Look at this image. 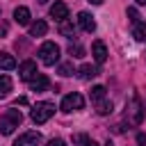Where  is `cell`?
Masks as SVG:
<instances>
[{
  "instance_id": "28",
  "label": "cell",
  "mask_w": 146,
  "mask_h": 146,
  "mask_svg": "<svg viewBox=\"0 0 146 146\" xmlns=\"http://www.w3.org/2000/svg\"><path fill=\"white\" fill-rule=\"evenodd\" d=\"M137 5H146V0H137Z\"/></svg>"
},
{
  "instance_id": "9",
  "label": "cell",
  "mask_w": 146,
  "mask_h": 146,
  "mask_svg": "<svg viewBox=\"0 0 146 146\" xmlns=\"http://www.w3.org/2000/svg\"><path fill=\"white\" fill-rule=\"evenodd\" d=\"M78 25H80L84 32H94V30H96V21H94V16H91L89 11H80V14H78Z\"/></svg>"
},
{
  "instance_id": "4",
  "label": "cell",
  "mask_w": 146,
  "mask_h": 146,
  "mask_svg": "<svg viewBox=\"0 0 146 146\" xmlns=\"http://www.w3.org/2000/svg\"><path fill=\"white\" fill-rule=\"evenodd\" d=\"M125 121L130 125H139L144 121V107L139 103V98H132L128 105H125Z\"/></svg>"
},
{
  "instance_id": "20",
  "label": "cell",
  "mask_w": 146,
  "mask_h": 146,
  "mask_svg": "<svg viewBox=\"0 0 146 146\" xmlns=\"http://www.w3.org/2000/svg\"><path fill=\"white\" fill-rule=\"evenodd\" d=\"M96 112H98L100 116L112 114V100H98V103H96Z\"/></svg>"
},
{
  "instance_id": "25",
  "label": "cell",
  "mask_w": 146,
  "mask_h": 146,
  "mask_svg": "<svg viewBox=\"0 0 146 146\" xmlns=\"http://www.w3.org/2000/svg\"><path fill=\"white\" fill-rule=\"evenodd\" d=\"M48 146H66V141L57 137V139H50V141H48Z\"/></svg>"
},
{
  "instance_id": "19",
  "label": "cell",
  "mask_w": 146,
  "mask_h": 146,
  "mask_svg": "<svg viewBox=\"0 0 146 146\" xmlns=\"http://www.w3.org/2000/svg\"><path fill=\"white\" fill-rule=\"evenodd\" d=\"M132 34H135V39H137V41H144V39H146V25H144L141 21L132 23Z\"/></svg>"
},
{
  "instance_id": "17",
  "label": "cell",
  "mask_w": 146,
  "mask_h": 146,
  "mask_svg": "<svg viewBox=\"0 0 146 146\" xmlns=\"http://www.w3.org/2000/svg\"><path fill=\"white\" fill-rule=\"evenodd\" d=\"M73 146H98L89 135H84V132H78V135H73Z\"/></svg>"
},
{
  "instance_id": "12",
  "label": "cell",
  "mask_w": 146,
  "mask_h": 146,
  "mask_svg": "<svg viewBox=\"0 0 146 146\" xmlns=\"http://www.w3.org/2000/svg\"><path fill=\"white\" fill-rule=\"evenodd\" d=\"M30 9L27 7H16L14 9V21L18 23V25H30Z\"/></svg>"
},
{
  "instance_id": "13",
  "label": "cell",
  "mask_w": 146,
  "mask_h": 146,
  "mask_svg": "<svg viewBox=\"0 0 146 146\" xmlns=\"http://www.w3.org/2000/svg\"><path fill=\"white\" fill-rule=\"evenodd\" d=\"M48 32V23L46 21H34V23H30V36H43Z\"/></svg>"
},
{
  "instance_id": "26",
  "label": "cell",
  "mask_w": 146,
  "mask_h": 146,
  "mask_svg": "<svg viewBox=\"0 0 146 146\" xmlns=\"http://www.w3.org/2000/svg\"><path fill=\"white\" fill-rule=\"evenodd\" d=\"M137 144H139V146H146V135H144V132L137 135Z\"/></svg>"
},
{
  "instance_id": "18",
  "label": "cell",
  "mask_w": 146,
  "mask_h": 146,
  "mask_svg": "<svg viewBox=\"0 0 146 146\" xmlns=\"http://www.w3.org/2000/svg\"><path fill=\"white\" fill-rule=\"evenodd\" d=\"M11 91V78L9 75H0V98H7Z\"/></svg>"
},
{
  "instance_id": "1",
  "label": "cell",
  "mask_w": 146,
  "mask_h": 146,
  "mask_svg": "<svg viewBox=\"0 0 146 146\" xmlns=\"http://www.w3.org/2000/svg\"><path fill=\"white\" fill-rule=\"evenodd\" d=\"M21 123H23L21 110H7V112L0 116V132H2V135H11Z\"/></svg>"
},
{
  "instance_id": "5",
  "label": "cell",
  "mask_w": 146,
  "mask_h": 146,
  "mask_svg": "<svg viewBox=\"0 0 146 146\" xmlns=\"http://www.w3.org/2000/svg\"><path fill=\"white\" fill-rule=\"evenodd\" d=\"M62 112H78V110H82L84 107V98L80 96V94H68V96H64L62 98Z\"/></svg>"
},
{
  "instance_id": "27",
  "label": "cell",
  "mask_w": 146,
  "mask_h": 146,
  "mask_svg": "<svg viewBox=\"0 0 146 146\" xmlns=\"http://www.w3.org/2000/svg\"><path fill=\"white\" fill-rule=\"evenodd\" d=\"M91 5H103V0H89Z\"/></svg>"
},
{
  "instance_id": "29",
  "label": "cell",
  "mask_w": 146,
  "mask_h": 146,
  "mask_svg": "<svg viewBox=\"0 0 146 146\" xmlns=\"http://www.w3.org/2000/svg\"><path fill=\"white\" fill-rule=\"evenodd\" d=\"M105 146H114V144H112V141H107V144H105Z\"/></svg>"
},
{
  "instance_id": "10",
  "label": "cell",
  "mask_w": 146,
  "mask_h": 146,
  "mask_svg": "<svg viewBox=\"0 0 146 146\" xmlns=\"http://www.w3.org/2000/svg\"><path fill=\"white\" fill-rule=\"evenodd\" d=\"M50 87V80H48V75H43V73H36L32 80H30V89L32 91H46Z\"/></svg>"
},
{
  "instance_id": "15",
  "label": "cell",
  "mask_w": 146,
  "mask_h": 146,
  "mask_svg": "<svg viewBox=\"0 0 146 146\" xmlns=\"http://www.w3.org/2000/svg\"><path fill=\"white\" fill-rule=\"evenodd\" d=\"M59 34H62V36H66V39H73V36H75V25H73L68 18H66V21H62V23H59Z\"/></svg>"
},
{
  "instance_id": "14",
  "label": "cell",
  "mask_w": 146,
  "mask_h": 146,
  "mask_svg": "<svg viewBox=\"0 0 146 146\" xmlns=\"http://www.w3.org/2000/svg\"><path fill=\"white\" fill-rule=\"evenodd\" d=\"M78 75H80L82 80H91V78L98 75V66H94V64H82V66L78 68Z\"/></svg>"
},
{
  "instance_id": "21",
  "label": "cell",
  "mask_w": 146,
  "mask_h": 146,
  "mask_svg": "<svg viewBox=\"0 0 146 146\" xmlns=\"http://www.w3.org/2000/svg\"><path fill=\"white\" fill-rule=\"evenodd\" d=\"M103 98H105V87H103V84H96V87L91 89V100L98 103V100H103Z\"/></svg>"
},
{
  "instance_id": "30",
  "label": "cell",
  "mask_w": 146,
  "mask_h": 146,
  "mask_svg": "<svg viewBox=\"0 0 146 146\" xmlns=\"http://www.w3.org/2000/svg\"><path fill=\"white\" fill-rule=\"evenodd\" d=\"M36 2H41V5H43V2H48V0H36Z\"/></svg>"
},
{
  "instance_id": "16",
  "label": "cell",
  "mask_w": 146,
  "mask_h": 146,
  "mask_svg": "<svg viewBox=\"0 0 146 146\" xmlns=\"http://www.w3.org/2000/svg\"><path fill=\"white\" fill-rule=\"evenodd\" d=\"M0 68H2V71H11V68H16V59H14V55H9V52H0Z\"/></svg>"
},
{
  "instance_id": "6",
  "label": "cell",
  "mask_w": 146,
  "mask_h": 146,
  "mask_svg": "<svg viewBox=\"0 0 146 146\" xmlns=\"http://www.w3.org/2000/svg\"><path fill=\"white\" fill-rule=\"evenodd\" d=\"M18 75H21V80H32L34 75H36V62H32V59H25L21 66H18Z\"/></svg>"
},
{
  "instance_id": "22",
  "label": "cell",
  "mask_w": 146,
  "mask_h": 146,
  "mask_svg": "<svg viewBox=\"0 0 146 146\" xmlns=\"http://www.w3.org/2000/svg\"><path fill=\"white\" fill-rule=\"evenodd\" d=\"M75 71H73V64L71 62H66V64H62L59 66V75H64V78H68V75H73Z\"/></svg>"
},
{
  "instance_id": "23",
  "label": "cell",
  "mask_w": 146,
  "mask_h": 146,
  "mask_svg": "<svg viewBox=\"0 0 146 146\" xmlns=\"http://www.w3.org/2000/svg\"><path fill=\"white\" fill-rule=\"evenodd\" d=\"M68 52H71L73 57H82V55H84V48H82L80 43H75V46H71V48H68Z\"/></svg>"
},
{
  "instance_id": "8",
  "label": "cell",
  "mask_w": 146,
  "mask_h": 146,
  "mask_svg": "<svg viewBox=\"0 0 146 146\" xmlns=\"http://www.w3.org/2000/svg\"><path fill=\"white\" fill-rule=\"evenodd\" d=\"M50 18H55V21H66L68 18V7H66V2H55L52 7H50Z\"/></svg>"
},
{
  "instance_id": "11",
  "label": "cell",
  "mask_w": 146,
  "mask_h": 146,
  "mask_svg": "<svg viewBox=\"0 0 146 146\" xmlns=\"http://www.w3.org/2000/svg\"><path fill=\"white\" fill-rule=\"evenodd\" d=\"M91 55H94L96 64H103V62L107 59V48H105V43H103V41H94V46H91Z\"/></svg>"
},
{
  "instance_id": "3",
  "label": "cell",
  "mask_w": 146,
  "mask_h": 146,
  "mask_svg": "<svg viewBox=\"0 0 146 146\" xmlns=\"http://www.w3.org/2000/svg\"><path fill=\"white\" fill-rule=\"evenodd\" d=\"M52 114H55V105H52V103H48V100H43V103H36V105L32 107L30 119H32L36 125H41V123H46Z\"/></svg>"
},
{
  "instance_id": "7",
  "label": "cell",
  "mask_w": 146,
  "mask_h": 146,
  "mask_svg": "<svg viewBox=\"0 0 146 146\" xmlns=\"http://www.w3.org/2000/svg\"><path fill=\"white\" fill-rule=\"evenodd\" d=\"M39 144H41V135L39 132H25L14 141V146H39Z\"/></svg>"
},
{
  "instance_id": "24",
  "label": "cell",
  "mask_w": 146,
  "mask_h": 146,
  "mask_svg": "<svg viewBox=\"0 0 146 146\" xmlns=\"http://www.w3.org/2000/svg\"><path fill=\"white\" fill-rule=\"evenodd\" d=\"M128 16H130V21H132V23H137V21H139V14H137V9H135V7H128Z\"/></svg>"
},
{
  "instance_id": "2",
  "label": "cell",
  "mask_w": 146,
  "mask_h": 146,
  "mask_svg": "<svg viewBox=\"0 0 146 146\" xmlns=\"http://www.w3.org/2000/svg\"><path fill=\"white\" fill-rule=\"evenodd\" d=\"M59 46L55 43V41H46V43H41V48H39V59H41V64H46V66H52V64H57L59 62Z\"/></svg>"
}]
</instances>
